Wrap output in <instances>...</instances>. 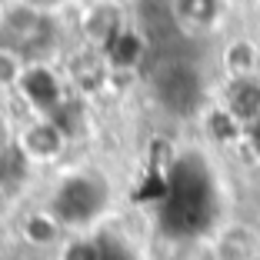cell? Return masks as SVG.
<instances>
[{
  "instance_id": "7",
  "label": "cell",
  "mask_w": 260,
  "mask_h": 260,
  "mask_svg": "<svg viewBox=\"0 0 260 260\" xmlns=\"http://www.w3.org/2000/svg\"><path fill=\"white\" fill-rule=\"evenodd\" d=\"M100 54H104L110 70H134L147 57V37L140 30H134V27H123Z\"/></svg>"
},
{
  "instance_id": "5",
  "label": "cell",
  "mask_w": 260,
  "mask_h": 260,
  "mask_svg": "<svg viewBox=\"0 0 260 260\" xmlns=\"http://www.w3.org/2000/svg\"><path fill=\"white\" fill-rule=\"evenodd\" d=\"M120 30H123V10L117 4H110V0L93 4L80 20V34H84L87 47H93V50H104Z\"/></svg>"
},
{
  "instance_id": "9",
  "label": "cell",
  "mask_w": 260,
  "mask_h": 260,
  "mask_svg": "<svg viewBox=\"0 0 260 260\" xmlns=\"http://www.w3.org/2000/svg\"><path fill=\"white\" fill-rule=\"evenodd\" d=\"M20 237H23V244L44 250V247H54L57 240L63 237V227H60V220L44 207V210H30V214L20 220Z\"/></svg>"
},
{
  "instance_id": "17",
  "label": "cell",
  "mask_w": 260,
  "mask_h": 260,
  "mask_svg": "<svg viewBox=\"0 0 260 260\" xmlns=\"http://www.w3.org/2000/svg\"><path fill=\"white\" fill-rule=\"evenodd\" d=\"M247 140H250V147H253V153H257V157H260V117H257V120H250V123H247Z\"/></svg>"
},
{
  "instance_id": "1",
  "label": "cell",
  "mask_w": 260,
  "mask_h": 260,
  "mask_svg": "<svg viewBox=\"0 0 260 260\" xmlns=\"http://www.w3.org/2000/svg\"><path fill=\"white\" fill-rule=\"evenodd\" d=\"M110 204V187L100 174H70L54 190L47 210L60 220V227H87Z\"/></svg>"
},
{
  "instance_id": "3",
  "label": "cell",
  "mask_w": 260,
  "mask_h": 260,
  "mask_svg": "<svg viewBox=\"0 0 260 260\" xmlns=\"http://www.w3.org/2000/svg\"><path fill=\"white\" fill-rule=\"evenodd\" d=\"M14 87L23 93L27 107L37 110V117H50L63 104V84L47 63H23Z\"/></svg>"
},
{
  "instance_id": "6",
  "label": "cell",
  "mask_w": 260,
  "mask_h": 260,
  "mask_svg": "<svg viewBox=\"0 0 260 260\" xmlns=\"http://www.w3.org/2000/svg\"><path fill=\"white\" fill-rule=\"evenodd\" d=\"M260 234L247 223H230L214 237V260H257Z\"/></svg>"
},
{
  "instance_id": "19",
  "label": "cell",
  "mask_w": 260,
  "mask_h": 260,
  "mask_svg": "<svg viewBox=\"0 0 260 260\" xmlns=\"http://www.w3.org/2000/svg\"><path fill=\"white\" fill-rule=\"evenodd\" d=\"M164 4H174V0H164Z\"/></svg>"
},
{
  "instance_id": "12",
  "label": "cell",
  "mask_w": 260,
  "mask_h": 260,
  "mask_svg": "<svg viewBox=\"0 0 260 260\" xmlns=\"http://www.w3.org/2000/svg\"><path fill=\"white\" fill-rule=\"evenodd\" d=\"M107 60H104V54L100 50H87L84 57H77L74 63H70V77H74V84L80 87L84 93H90V90H97L104 80H107Z\"/></svg>"
},
{
  "instance_id": "10",
  "label": "cell",
  "mask_w": 260,
  "mask_h": 260,
  "mask_svg": "<svg viewBox=\"0 0 260 260\" xmlns=\"http://www.w3.org/2000/svg\"><path fill=\"white\" fill-rule=\"evenodd\" d=\"M174 17L180 30H207L220 17V0H174Z\"/></svg>"
},
{
  "instance_id": "18",
  "label": "cell",
  "mask_w": 260,
  "mask_h": 260,
  "mask_svg": "<svg viewBox=\"0 0 260 260\" xmlns=\"http://www.w3.org/2000/svg\"><path fill=\"white\" fill-rule=\"evenodd\" d=\"M27 7H34V10H40V14H47V10H54V7H60L63 0H23Z\"/></svg>"
},
{
  "instance_id": "16",
  "label": "cell",
  "mask_w": 260,
  "mask_h": 260,
  "mask_svg": "<svg viewBox=\"0 0 260 260\" xmlns=\"http://www.w3.org/2000/svg\"><path fill=\"white\" fill-rule=\"evenodd\" d=\"M20 70H23V60H20V57L0 47V84H4V87H7V84H17Z\"/></svg>"
},
{
  "instance_id": "11",
  "label": "cell",
  "mask_w": 260,
  "mask_h": 260,
  "mask_svg": "<svg viewBox=\"0 0 260 260\" xmlns=\"http://www.w3.org/2000/svg\"><path fill=\"white\" fill-rule=\"evenodd\" d=\"M260 50L253 47V40H234L223 50V70L230 74V80H244V77H257Z\"/></svg>"
},
{
  "instance_id": "2",
  "label": "cell",
  "mask_w": 260,
  "mask_h": 260,
  "mask_svg": "<svg viewBox=\"0 0 260 260\" xmlns=\"http://www.w3.org/2000/svg\"><path fill=\"white\" fill-rule=\"evenodd\" d=\"M153 93L167 110L174 114H190L200 104V77L193 67L187 63H164L157 74H153Z\"/></svg>"
},
{
  "instance_id": "15",
  "label": "cell",
  "mask_w": 260,
  "mask_h": 260,
  "mask_svg": "<svg viewBox=\"0 0 260 260\" xmlns=\"http://www.w3.org/2000/svg\"><path fill=\"white\" fill-rule=\"evenodd\" d=\"M207 127L217 134V140H234L240 134V123L234 120L227 110H214V114H210V120H207Z\"/></svg>"
},
{
  "instance_id": "14",
  "label": "cell",
  "mask_w": 260,
  "mask_h": 260,
  "mask_svg": "<svg viewBox=\"0 0 260 260\" xmlns=\"http://www.w3.org/2000/svg\"><path fill=\"white\" fill-rule=\"evenodd\" d=\"M60 260H107V253H104L100 244H93V240L77 237L60 250Z\"/></svg>"
},
{
  "instance_id": "8",
  "label": "cell",
  "mask_w": 260,
  "mask_h": 260,
  "mask_svg": "<svg viewBox=\"0 0 260 260\" xmlns=\"http://www.w3.org/2000/svg\"><path fill=\"white\" fill-rule=\"evenodd\" d=\"M227 110L240 127H247L250 120L260 117V80L257 77H244V80H230L227 90Z\"/></svg>"
},
{
  "instance_id": "4",
  "label": "cell",
  "mask_w": 260,
  "mask_h": 260,
  "mask_svg": "<svg viewBox=\"0 0 260 260\" xmlns=\"http://www.w3.org/2000/svg\"><path fill=\"white\" fill-rule=\"evenodd\" d=\"M17 150L30 164H54V160H60V153L67 150V137L60 134V127H57L50 117H37V120H30L20 130Z\"/></svg>"
},
{
  "instance_id": "13",
  "label": "cell",
  "mask_w": 260,
  "mask_h": 260,
  "mask_svg": "<svg viewBox=\"0 0 260 260\" xmlns=\"http://www.w3.org/2000/svg\"><path fill=\"white\" fill-rule=\"evenodd\" d=\"M50 120L60 127V134L63 137H77V134H84V107L77 104V100H70V97H63V104L50 114Z\"/></svg>"
}]
</instances>
